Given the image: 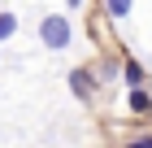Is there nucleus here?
Here are the masks:
<instances>
[{"label": "nucleus", "mask_w": 152, "mask_h": 148, "mask_svg": "<svg viewBox=\"0 0 152 148\" xmlns=\"http://www.w3.org/2000/svg\"><path fill=\"white\" fill-rule=\"evenodd\" d=\"M65 4H70V9H83V0H65Z\"/></svg>", "instance_id": "8"}, {"label": "nucleus", "mask_w": 152, "mask_h": 148, "mask_svg": "<svg viewBox=\"0 0 152 148\" xmlns=\"http://www.w3.org/2000/svg\"><path fill=\"white\" fill-rule=\"evenodd\" d=\"M126 109H130L135 118L152 113V91H148V87H130V91H126Z\"/></svg>", "instance_id": "3"}, {"label": "nucleus", "mask_w": 152, "mask_h": 148, "mask_svg": "<svg viewBox=\"0 0 152 148\" xmlns=\"http://www.w3.org/2000/svg\"><path fill=\"white\" fill-rule=\"evenodd\" d=\"M126 148H152V135H135V139H130Z\"/></svg>", "instance_id": "7"}, {"label": "nucleus", "mask_w": 152, "mask_h": 148, "mask_svg": "<svg viewBox=\"0 0 152 148\" xmlns=\"http://www.w3.org/2000/svg\"><path fill=\"white\" fill-rule=\"evenodd\" d=\"M130 9H135V0H104V13L113 18V22H126Z\"/></svg>", "instance_id": "5"}, {"label": "nucleus", "mask_w": 152, "mask_h": 148, "mask_svg": "<svg viewBox=\"0 0 152 148\" xmlns=\"http://www.w3.org/2000/svg\"><path fill=\"white\" fill-rule=\"evenodd\" d=\"M70 91H74V100H91L96 91H100V79H96L87 66H74L70 70Z\"/></svg>", "instance_id": "2"}, {"label": "nucleus", "mask_w": 152, "mask_h": 148, "mask_svg": "<svg viewBox=\"0 0 152 148\" xmlns=\"http://www.w3.org/2000/svg\"><path fill=\"white\" fill-rule=\"evenodd\" d=\"M143 79H148V70H143V61L126 57V66H122V83H126V87H143Z\"/></svg>", "instance_id": "4"}, {"label": "nucleus", "mask_w": 152, "mask_h": 148, "mask_svg": "<svg viewBox=\"0 0 152 148\" xmlns=\"http://www.w3.org/2000/svg\"><path fill=\"white\" fill-rule=\"evenodd\" d=\"M13 35H18V13H0V44H4V39H13Z\"/></svg>", "instance_id": "6"}, {"label": "nucleus", "mask_w": 152, "mask_h": 148, "mask_svg": "<svg viewBox=\"0 0 152 148\" xmlns=\"http://www.w3.org/2000/svg\"><path fill=\"white\" fill-rule=\"evenodd\" d=\"M70 39H74L70 18H61V13H48L44 22H39V44H44L48 52H65V48H70Z\"/></svg>", "instance_id": "1"}]
</instances>
